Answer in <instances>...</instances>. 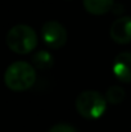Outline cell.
Masks as SVG:
<instances>
[{
  "label": "cell",
  "mask_w": 131,
  "mask_h": 132,
  "mask_svg": "<svg viewBox=\"0 0 131 132\" xmlns=\"http://www.w3.org/2000/svg\"><path fill=\"white\" fill-rule=\"evenodd\" d=\"M112 72L120 82H131V53L122 51L116 55L112 64Z\"/></svg>",
  "instance_id": "obj_6"
},
{
  "label": "cell",
  "mask_w": 131,
  "mask_h": 132,
  "mask_svg": "<svg viewBox=\"0 0 131 132\" xmlns=\"http://www.w3.org/2000/svg\"><path fill=\"white\" fill-rule=\"evenodd\" d=\"M31 63L34 65V68L40 69V71H48L53 67L54 64V58L53 55L46 51V50H39L36 51L32 58H31Z\"/></svg>",
  "instance_id": "obj_8"
},
{
  "label": "cell",
  "mask_w": 131,
  "mask_h": 132,
  "mask_svg": "<svg viewBox=\"0 0 131 132\" xmlns=\"http://www.w3.org/2000/svg\"><path fill=\"white\" fill-rule=\"evenodd\" d=\"M111 39L120 45L131 43V17L124 15L117 18L109 28Z\"/></svg>",
  "instance_id": "obj_5"
},
{
  "label": "cell",
  "mask_w": 131,
  "mask_h": 132,
  "mask_svg": "<svg viewBox=\"0 0 131 132\" xmlns=\"http://www.w3.org/2000/svg\"><path fill=\"white\" fill-rule=\"evenodd\" d=\"M36 71L32 64L19 60L12 63L4 73V84L12 91H26L34 86Z\"/></svg>",
  "instance_id": "obj_1"
},
{
  "label": "cell",
  "mask_w": 131,
  "mask_h": 132,
  "mask_svg": "<svg viewBox=\"0 0 131 132\" xmlns=\"http://www.w3.org/2000/svg\"><path fill=\"white\" fill-rule=\"evenodd\" d=\"M76 110L86 119H99L107 110V99L95 90L81 92L76 99Z\"/></svg>",
  "instance_id": "obj_3"
},
{
  "label": "cell",
  "mask_w": 131,
  "mask_h": 132,
  "mask_svg": "<svg viewBox=\"0 0 131 132\" xmlns=\"http://www.w3.org/2000/svg\"><path fill=\"white\" fill-rule=\"evenodd\" d=\"M39 43L37 34L27 24L19 23L13 26L6 34V45L16 54L26 55L31 53Z\"/></svg>",
  "instance_id": "obj_2"
},
{
  "label": "cell",
  "mask_w": 131,
  "mask_h": 132,
  "mask_svg": "<svg viewBox=\"0 0 131 132\" xmlns=\"http://www.w3.org/2000/svg\"><path fill=\"white\" fill-rule=\"evenodd\" d=\"M105 99L108 103H111L113 105L121 104L125 100V90H124V87L117 86V85L111 86L105 92Z\"/></svg>",
  "instance_id": "obj_9"
},
{
  "label": "cell",
  "mask_w": 131,
  "mask_h": 132,
  "mask_svg": "<svg viewBox=\"0 0 131 132\" xmlns=\"http://www.w3.org/2000/svg\"><path fill=\"white\" fill-rule=\"evenodd\" d=\"M41 39L50 49H60L67 43V30L58 21H48L41 26Z\"/></svg>",
  "instance_id": "obj_4"
},
{
  "label": "cell",
  "mask_w": 131,
  "mask_h": 132,
  "mask_svg": "<svg viewBox=\"0 0 131 132\" xmlns=\"http://www.w3.org/2000/svg\"><path fill=\"white\" fill-rule=\"evenodd\" d=\"M49 132H77L76 128L71 125H67V123H58V125H54Z\"/></svg>",
  "instance_id": "obj_10"
},
{
  "label": "cell",
  "mask_w": 131,
  "mask_h": 132,
  "mask_svg": "<svg viewBox=\"0 0 131 132\" xmlns=\"http://www.w3.org/2000/svg\"><path fill=\"white\" fill-rule=\"evenodd\" d=\"M84 8L93 15H103L114 8V0H84Z\"/></svg>",
  "instance_id": "obj_7"
}]
</instances>
